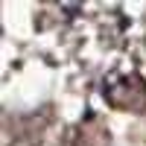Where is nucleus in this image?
Masks as SVG:
<instances>
[{
    "mask_svg": "<svg viewBox=\"0 0 146 146\" xmlns=\"http://www.w3.org/2000/svg\"><path fill=\"white\" fill-rule=\"evenodd\" d=\"M105 100L117 108L140 111L146 108V82L137 73H117L105 79Z\"/></svg>",
    "mask_w": 146,
    "mask_h": 146,
    "instance_id": "1",
    "label": "nucleus"
}]
</instances>
